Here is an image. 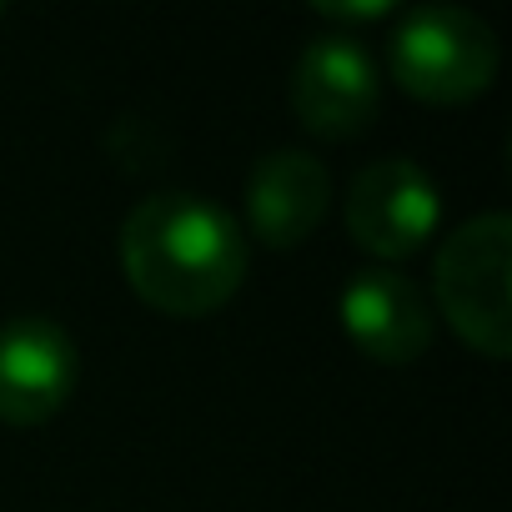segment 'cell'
I'll list each match as a JSON object with an SVG mask.
<instances>
[{
	"label": "cell",
	"mask_w": 512,
	"mask_h": 512,
	"mask_svg": "<svg viewBox=\"0 0 512 512\" xmlns=\"http://www.w3.org/2000/svg\"><path fill=\"white\" fill-rule=\"evenodd\" d=\"M342 327L372 362H412L432 342V307L402 272L372 267L342 287Z\"/></svg>",
	"instance_id": "7"
},
{
	"label": "cell",
	"mask_w": 512,
	"mask_h": 512,
	"mask_svg": "<svg viewBox=\"0 0 512 512\" xmlns=\"http://www.w3.org/2000/svg\"><path fill=\"white\" fill-rule=\"evenodd\" d=\"M392 76L417 101H472L497 76V36L462 6H412L392 31Z\"/></svg>",
	"instance_id": "3"
},
{
	"label": "cell",
	"mask_w": 512,
	"mask_h": 512,
	"mask_svg": "<svg viewBox=\"0 0 512 512\" xmlns=\"http://www.w3.org/2000/svg\"><path fill=\"white\" fill-rule=\"evenodd\" d=\"M0 16H6V6H0Z\"/></svg>",
	"instance_id": "10"
},
{
	"label": "cell",
	"mask_w": 512,
	"mask_h": 512,
	"mask_svg": "<svg viewBox=\"0 0 512 512\" xmlns=\"http://www.w3.org/2000/svg\"><path fill=\"white\" fill-rule=\"evenodd\" d=\"M121 267L141 302L166 317H206L246 277V241L211 196L156 191L121 226Z\"/></svg>",
	"instance_id": "1"
},
{
	"label": "cell",
	"mask_w": 512,
	"mask_h": 512,
	"mask_svg": "<svg viewBox=\"0 0 512 512\" xmlns=\"http://www.w3.org/2000/svg\"><path fill=\"white\" fill-rule=\"evenodd\" d=\"M382 86L367 51L352 36H317L297 56L292 106L317 136H357L377 116Z\"/></svg>",
	"instance_id": "6"
},
{
	"label": "cell",
	"mask_w": 512,
	"mask_h": 512,
	"mask_svg": "<svg viewBox=\"0 0 512 512\" xmlns=\"http://www.w3.org/2000/svg\"><path fill=\"white\" fill-rule=\"evenodd\" d=\"M507 272H512V221L507 211H482L462 221L432 267V292L452 332L482 357L512 352V312H507Z\"/></svg>",
	"instance_id": "2"
},
{
	"label": "cell",
	"mask_w": 512,
	"mask_h": 512,
	"mask_svg": "<svg viewBox=\"0 0 512 512\" xmlns=\"http://www.w3.org/2000/svg\"><path fill=\"white\" fill-rule=\"evenodd\" d=\"M442 216L437 181L407 161V156H382L352 176L347 191V231L372 251V256H412L432 236Z\"/></svg>",
	"instance_id": "4"
},
{
	"label": "cell",
	"mask_w": 512,
	"mask_h": 512,
	"mask_svg": "<svg viewBox=\"0 0 512 512\" xmlns=\"http://www.w3.org/2000/svg\"><path fill=\"white\" fill-rule=\"evenodd\" d=\"M332 186L317 156L307 151H267L246 181V216L267 246H297L327 211Z\"/></svg>",
	"instance_id": "8"
},
{
	"label": "cell",
	"mask_w": 512,
	"mask_h": 512,
	"mask_svg": "<svg viewBox=\"0 0 512 512\" xmlns=\"http://www.w3.org/2000/svg\"><path fill=\"white\" fill-rule=\"evenodd\" d=\"M387 6H322V16H342V21H367V16H382Z\"/></svg>",
	"instance_id": "9"
},
{
	"label": "cell",
	"mask_w": 512,
	"mask_h": 512,
	"mask_svg": "<svg viewBox=\"0 0 512 512\" xmlns=\"http://www.w3.org/2000/svg\"><path fill=\"white\" fill-rule=\"evenodd\" d=\"M76 387V342L56 317L0 322V422L31 427L66 407Z\"/></svg>",
	"instance_id": "5"
}]
</instances>
